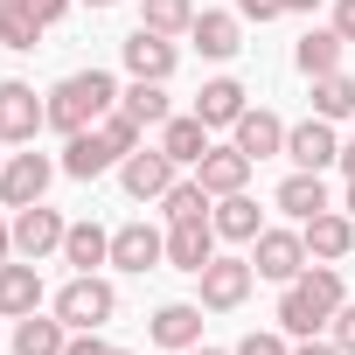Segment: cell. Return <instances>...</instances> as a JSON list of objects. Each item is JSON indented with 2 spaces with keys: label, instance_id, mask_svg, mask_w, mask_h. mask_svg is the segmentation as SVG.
Listing matches in <instances>:
<instances>
[{
  "label": "cell",
  "instance_id": "cell-1",
  "mask_svg": "<svg viewBox=\"0 0 355 355\" xmlns=\"http://www.w3.org/2000/svg\"><path fill=\"white\" fill-rule=\"evenodd\" d=\"M334 306H341V272H334V265H306V272L286 286V300H279V327H286L293 341H306V334H320V327L334 320Z\"/></svg>",
  "mask_w": 355,
  "mask_h": 355
},
{
  "label": "cell",
  "instance_id": "cell-2",
  "mask_svg": "<svg viewBox=\"0 0 355 355\" xmlns=\"http://www.w3.org/2000/svg\"><path fill=\"white\" fill-rule=\"evenodd\" d=\"M119 105V84L105 77V70H77V77H63L56 91H49V125L70 139V132H84V125H98L105 112Z\"/></svg>",
  "mask_w": 355,
  "mask_h": 355
},
{
  "label": "cell",
  "instance_id": "cell-3",
  "mask_svg": "<svg viewBox=\"0 0 355 355\" xmlns=\"http://www.w3.org/2000/svg\"><path fill=\"white\" fill-rule=\"evenodd\" d=\"M119 313V293H112V279H98V272H77L63 293H56V320L70 327V334H91V327H105Z\"/></svg>",
  "mask_w": 355,
  "mask_h": 355
},
{
  "label": "cell",
  "instance_id": "cell-4",
  "mask_svg": "<svg viewBox=\"0 0 355 355\" xmlns=\"http://www.w3.org/2000/svg\"><path fill=\"white\" fill-rule=\"evenodd\" d=\"M42 125H49V105L35 98V84L8 77V84H0V139H8V146H28Z\"/></svg>",
  "mask_w": 355,
  "mask_h": 355
},
{
  "label": "cell",
  "instance_id": "cell-5",
  "mask_svg": "<svg viewBox=\"0 0 355 355\" xmlns=\"http://www.w3.org/2000/svg\"><path fill=\"white\" fill-rule=\"evenodd\" d=\"M196 279H202V306H209V313H230V306H244V300H251L258 265H251V258H209Z\"/></svg>",
  "mask_w": 355,
  "mask_h": 355
},
{
  "label": "cell",
  "instance_id": "cell-6",
  "mask_svg": "<svg viewBox=\"0 0 355 355\" xmlns=\"http://www.w3.org/2000/svg\"><path fill=\"white\" fill-rule=\"evenodd\" d=\"M251 244H258V251H251L258 279H279V286H293V279L306 272V237H300V230H258Z\"/></svg>",
  "mask_w": 355,
  "mask_h": 355
},
{
  "label": "cell",
  "instance_id": "cell-7",
  "mask_svg": "<svg viewBox=\"0 0 355 355\" xmlns=\"http://www.w3.org/2000/svg\"><path fill=\"white\" fill-rule=\"evenodd\" d=\"M119 182H125L132 202H160V196L174 189V160H167L160 146H132V153L119 160Z\"/></svg>",
  "mask_w": 355,
  "mask_h": 355
},
{
  "label": "cell",
  "instance_id": "cell-8",
  "mask_svg": "<svg viewBox=\"0 0 355 355\" xmlns=\"http://www.w3.org/2000/svg\"><path fill=\"white\" fill-rule=\"evenodd\" d=\"M49 174H56V160H49V153H8V167H0V202H8V209L42 202Z\"/></svg>",
  "mask_w": 355,
  "mask_h": 355
},
{
  "label": "cell",
  "instance_id": "cell-9",
  "mask_svg": "<svg viewBox=\"0 0 355 355\" xmlns=\"http://www.w3.org/2000/svg\"><path fill=\"white\" fill-rule=\"evenodd\" d=\"M286 160H293V167H306V174L334 167V160H341L334 119H306V125H286Z\"/></svg>",
  "mask_w": 355,
  "mask_h": 355
},
{
  "label": "cell",
  "instance_id": "cell-10",
  "mask_svg": "<svg viewBox=\"0 0 355 355\" xmlns=\"http://www.w3.org/2000/svg\"><path fill=\"white\" fill-rule=\"evenodd\" d=\"M300 237H306V258L341 265V258L355 251V216H348V209H320V216H306V223H300Z\"/></svg>",
  "mask_w": 355,
  "mask_h": 355
},
{
  "label": "cell",
  "instance_id": "cell-11",
  "mask_svg": "<svg viewBox=\"0 0 355 355\" xmlns=\"http://www.w3.org/2000/svg\"><path fill=\"white\" fill-rule=\"evenodd\" d=\"M63 237H70V223L56 209H42V202L15 209V251L21 258H49V251H63Z\"/></svg>",
  "mask_w": 355,
  "mask_h": 355
},
{
  "label": "cell",
  "instance_id": "cell-12",
  "mask_svg": "<svg viewBox=\"0 0 355 355\" xmlns=\"http://www.w3.org/2000/svg\"><path fill=\"white\" fill-rule=\"evenodd\" d=\"M251 167H258V160H251V153L230 139V146H209V153L196 160V182H202L209 196H237V189L251 182Z\"/></svg>",
  "mask_w": 355,
  "mask_h": 355
},
{
  "label": "cell",
  "instance_id": "cell-13",
  "mask_svg": "<svg viewBox=\"0 0 355 355\" xmlns=\"http://www.w3.org/2000/svg\"><path fill=\"white\" fill-rule=\"evenodd\" d=\"M174 63H182V49H174L167 35H153V28H132V35H125V70H132V77L167 84V77H174Z\"/></svg>",
  "mask_w": 355,
  "mask_h": 355
},
{
  "label": "cell",
  "instance_id": "cell-14",
  "mask_svg": "<svg viewBox=\"0 0 355 355\" xmlns=\"http://www.w3.org/2000/svg\"><path fill=\"white\" fill-rule=\"evenodd\" d=\"M167 258V237L153 230V223H125V230H112V265L119 272H153Z\"/></svg>",
  "mask_w": 355,
  "mask_h": 355
},
{
  "label": "cell",
  "instance_id": "cell-15",
  "mask_svg": "<svg viewBox=\"0 0 355 355\" xmlns=\"http://www.w3.org/2000/svg\"><path fill=\"white\" fill-rule=\"evenodd\" d=\"M105 167H119V153H112V139H105L98 125H84V132H70V146H63V174H70V182H98Z\"/></svg>",
  "mask_w": 355,
  "mask_h": 355
},
{
  "label": "cell",
  "instance_id": "cell-16",
  "mask_svg": "<svg viewBox=\"0 0 355 355\" xmlns=\"http://www.w3.org/2000/svg\"><path fill=\"white\" fill-rule=\"evenodd\" d=\"M216 258V223H167V265L174 272H202Z\"/></svg>",
  "mask_w": 355,
  "mask_h": 355
},
{
  "label": "cell",
  "instance_id": "cell-17",
  "mask_svg": "<svg viewBox=\"0 0 355 355\" xmlns=\"http://www.w3.org/2000/svg\"><path fill=\"white\" fill-rule=\"evenodd\" d=\"M230 132H237V146H244L251 160H272V153H286V119H279V112H265V105H258V112L244 105V119H237Z\"/></svg>",
  "mask_w": 355,
  "mask_h": 355
},
{
  "label": "cell",
  "instance_id": "cell-18",
  "mask_svg": "<svg viewBox=\"0 0 355 355\" xmlns=\"http://www.w3.org/2000/svg\"><path fill=\"white\" fill-rule=\"evenodd\" d=\"M160 153H167L174 167H196V160L209 153V125H202L196 112H174V119L160 125Z\"/></svg>",
  "mask_w": 355,
  "mask_h": 355
},
{
  "label": "cell",
  "instance_id": "cell-19",
  "mask_svg": "<svg viewBox=\"0 0 355 355\" xmlns=\"http://www.w3.org/2000/svg\"><path fill=\"white\" fill-rule=\"evenodd\" d=\"M146 334H153L160 348H182V355H189V348L202 341V306H189V300H167V306L153 313V327H146Z\"/></svg>",
  "mask_w": 355,
  "mask_h": 355
},
{
  "label": "cell",
  "instance_id": "cell-20",
  "mask_svg": "<svg viewBox=\"0 0 355 355\" xmlns=\"http://www.w3.org/2000/svg\"><path fill=\"white\" fill-rule=\"evenodd\" d=\"M35 306H42V272H35V258H28V265H0V313L21 320V313H35Z\"/></svg>",
  "mask_w": 355,
  "mask_h": 355
},
{
  "label": "cell",
  "instance_id": "cell-21",
  "mask_svg": "<svg viewBox=\"0 0 355 355\" xmlns=\"http://www.w3.org/2000/svg\"><path fill=\"white\" fill-rule=\"evenodd\" d=\"M272 202H279L286 216H300V223H306V216H320V209H334V202H327V182H320V174H306V167H293V174H286Z\"/></svg>",
  "mask_w": 355,
  "mask_h": 355
},
{
  "label": "cell",
  "instance_id": "cell-22",
  "mask_svg": "<svg viewBox=\"0 0 355 355\" xmlns=\"http://www.w3.org/2000/svg\"><path fill=\"white\" fill-rule=\"evenodd\" d=\"M189 35H196V49H202V56H216V63H223V56H237V49H244V15H196V28H189Z\"/></svg>",
  "mask_w": 355,
  "mask_h": 355
},
{
  "label": "cell",
  "instance_id": "cell-23",
  "mask_svg": "<svg viewBox=\"0 0 355 355\" xmlns=\"http://www.w3.org/2000/svg\"><path fill=\"white\" fill-rule=\"evenodd\" d=\"M196 119H202V125H237V119H244V84H237V77H216V84H202V98H196Z\"/></svg>",
  "mask_w": 355,
  "mask_h": 355
},
{
  "label": "cell",
  "instance_id": "cell-24",
  "mask_svg": "<svg viewBox=\"0 0 355 355\" xmlns=\"http://www.w3.org/2000/svg\"><path fill=\"white\" fill-rule=\"evenodd\" d=\"M209 223H216V237H230V244H251V237H258V202H251L244 189H237V196H216Z\"/></svg>",
  "mask_w": 355,
  "mask_h": 355
},
{
  "label": "cell",
  "instance_id": "cell-25",
  "mask_svg": "<svg viewBox=\"0 0 355 355\" xmlns=\"http://www.w3.org/2000/svg\"><path fill=\"white\" fill-rule=\"evenodd\" d=\"M63 348H70V327H63L56 313H49V320H42V313H21V327H15V355H63Z\"/></svg>",
  "mask_w": 355,
  "mask_h": 355
},
{
  "label": "cell",
  "instance_id": "cell-26",
  "mask_svg": "<svg viewBox=\"0 0 355 355\" xmlns=\"http://www.w3.org/2000/svg\"><path fill=\"white\" fill-rule=\"evenodd\" d=\"M341 49H348V42H341L334 28H306L300 49H293V63H300L306 77H327V70H341Z\"/></svg>",
  "mask_w": 355,
  "mask_h": 355
},
{
  "label": "cell",
  "instance_id": "cell-27",
  "mask_svg": "<svg viewBox=\"0 0 355 355\" xmlns=\"http://www.w3.org/2000/svg\"><path fill=\"white\" fill-rule=\"evenodd\" d=\"M63 258H70L77 272H98V265H112V237H105L98 223H70V237H63Z\"/></svg>",
  "mask_w": 355,
  "mask_h": 355
},
{
  "label": "cell",
  "instance_id": "cell-28",
  "mask_svg": "<svg viewBox=\"0 0 355 355\" xmlns=\"http://www.w3.org/2000/svg\"><path fill=\"white\" fill-rule=\"evenodd\" d=\"M42 28H49V21L28 8V0H8V8H0V49H35Z\"/></svg>",
  "mask_w": 355,
  "mask_h": 355
},
{
  "label": "cell",
  "instance_id": "cell-29",
  "mask_svg": "<svg viewBox=\"0 0 355 355\" xmlns=\"http://www.w3.org/2000/svg\"><path fill=\"white\" fill-rule=\"evenodd\" d=\"M160 209H167V223H209V209H216V196H209L202 182H174V189L160 196Z\"/></svg>",
  "mask_w": 355,
  "mask_h": 355
},
{
  "label": "cell",
  "instance_id": "cell-30",
  "mask_svg": "<svg viewBox=\"0 0 355 355\" xmlns=\"http://www.w3.org/2000/svg\"><path fill=\"white\" fill-rule=\"evenodd\" d=\"M348 112H355V77L348 70L313 77V119H348Z\"/></svg>",
  "mask_w": 355,
  "mask_h": 355
},
{
  "label": "cell",
  "instance_id": "cell-31",
  "mask_svg": "<svg viewBox=\"0 0 355 355\" xmlns=\"http://www.w3.org/2000/svg\"><path fill=\"white\" fill-rule=\"evenodd\" d=\"M139 28H153V35H189V28H196V0H146V8H139Z\"/></svg>",
  "mask_w": 355,
  "mask_h": 355
},
{
  "label": "cell",
  "instance_id": "cell-32",
  "mask_svg": "<svg viewBox=\"0 0 355 355\" xmlns=\"http://www.w3.org/2000/svg\"><path fill=\"white\" fill-rule=\"evenodd\" d=\"M119 105H125L139 125H167V119H174V112H167V91L146 84V77H132V91H119Z\"/></svg>",
  "mask_w": 355,
  "mask_h": 355
},
{
  "label": "cell",
  "instance_id": "cell-33",
  "mask_svg": "<svg viewBox=\"0 0 355 355\" xmlns=\"http://www.w3.org/2000/svg\"><path fill=\"white\" fill-rule=\"evenodd\" d=\"M306 8H320V0H237L244 21H279V15H306Z\"/></svg>",
  "mask_w": 355,
  "mask_h": 355
},
{
  "label": "cell",
  "instance_id": "cell-34",
  "mask_svg": "<svg viewBox=\"0 0 355 355\" xmlns=\"http://www.w3.org/2000/svg\"><path fill=\"white\" fill-rule=\"evenodd\" d=\"M327 341H334L341 355H355V306H348V300L334 306V320H327Z\"/></svg>",
  "mask_w": 355,
  "mask_h": 355
},
{
  "label": "cell",
  "instance_id": "cell-35",
  "mask_svg": "<svg viewBox=\"0 0 355 355\" xmlns=\"http://www.w3.org/2000/svg\"><path fill=\"white\" fill-rule=\"evenodd\" d=\"M237 355H293V348H286V327H272V334L258 327V334H244V341H237Z\"/></svg>",
  "mask_w": 355,
  "mask_h": 355
},
{
  "label": "cell",
  "instance_id": "cell-36",
  "mask_svg": "<svg viewBox=\"0 0 355 355\" xmlns=\"http://www.w3.org/2000/svg\"><path fill=\"white\" fill-rule=\"evenodd\" d=\"M63 355H125V348L98 341V327H91V334H70V348H63Z\"/></svg>",
  "mask_w": 355,
  "mask_h": 355
},
{
  "label": "cell",
  "instance_id": "cell-37",
  "mask_svg": "<svg viewBox=\"0 0 355 355\" xmlns=\"http://www.w3.org/2000/svg\"><path fill=\"white\" fill-rule=\"evenodd\" d=\"M334 35L355 42V0H334Z\"/></svg>",
  "mask_w": 355,
  "mask_h": 355
},
{
  "label": "cell",
  "instance_id": "cell-38",
  "mask_svg": "<svg viewBox=\"0 0 355 355\" xmlns=\"http://www.w3.org/2000/svg\"><path fill=\"white\" fill-rule=\"evenodd\" d=\"M28 8H35L42 21H63V15H70V0H28Z\"/></svg>",
  "mask_w": 355,
  "mask_h": 355
},
{
  "label": "cell",
  "instance_id": "cell-39",
  "mask_svg": "<svg viewBox=\"0 0 355 355\" xmlns=\"http://www.w3.org/2000/svg\"><path fill=\"white\" fill-rule=\"evenodd\" d=\"M293 355H341V348H334V341H313V334H306V341H300Z\"/></svg>",
  "mask_w": 355,
  "mask_h": 355
},
{
  "label": "cell",
  "instance_id": "cell-40",
  "mask_svg": "<svg viewBox=\"0 0 355 355\" xmlns=\"http://www.w3.org/2000/svg\"><path fill=\"white\" fill-rule=\"evenodd\" d=\"M8 251H15V223H0V265H8Z\"/></svg>",
  "mask_w": 355,
  "mask_h": 355
},
{
  "label": "cell",
  "instance_id": "cell-41",
  "mask_svg": "<svg viewBox=\"0 0 355 355\" xmlns=\"http://www.w3.org/2000/svg\"><path fill=\"white\" fill-rule=\"evenodd\" d=\"M341 174H348V182H355V139L341 146Z\"/></svg>",
  "mask_w": 355,
  "mask_h": 355
},
{
  "label": "cell",
  "instance_id": "cell-42",
  "mask_svg": "<svg viewBox=\"0 0 355 355\" xmlns=\"http://www.w3.org/2000/svg\"><path fill=\"white\" fill-rule=\"evenodd\" d=\"M341 209H348V216H355V182H348V202H341Z\"/></svg>",
  "mask_w": 355,
  "mask_h": 355
},
{
  "label": "cell",
  "instance_id": "cell-43",
  "mask_svg": "<svg viewBox=\"0 0 355 355\" xmlns=\"http://www.w3.org/2000/svg\"><path fill=\"white\" fill-rule=\"evenodd\" d=\"M189 355H223V348H202V341H196V348H189Z\"/></svg>",
  "mask_w": 355,
  "mask_h": 355
},
{
  "label": "cell",
  "instance_id": "cell-44",
  "mask_svg": "<svg viewBox=\"0 0 355 355\" xmlns=\"http://www.w3.org/2000/svg\"><path fill=\"white\" fill-rule=\"evenodd\" d=\"M84 8H112V0H84Z\"/></svg>",
  "mask_w": 355,
  "mask_h": 355
},
{
  "label": "cell",
  "instance_id": "cell-45",
  "mask_svg": "<svg viewBox=\"0 0 355 355\" xmlns=\"http://www.w3.org/2000/svg\"><path fill=\"white\" fill-rule=\"evenodd\" d=\"M0 8H8V0H0Z\"/></svg>",
  "mask_w": 355,
  "mask_h": 355
},
{
  "label": "cell",
  "instance_id": "cell-46",
  "mask_svg": "<svg viewBox=\"0 0 355 355\" xmlns=\"http://www.w3.org/2000/svg\"><path fill=\"white\" fill-rule=\"evenodd\" d=\"M0 167H8V160H0Z\"/></svg>",
  "mask_w": 355,
  "mask_h": 355
}]
</instances>
